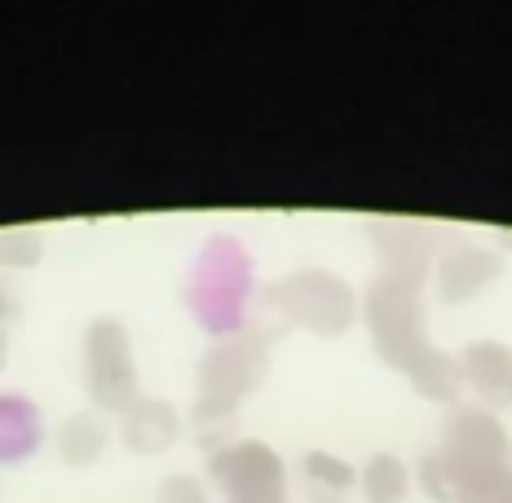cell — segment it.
Segmentation results:
<instances>
[{"label":"cell","instance_id":"6da1fadb","mask_svg":"<svg viewBox=\"0 0 512 503\" xmlns=\"http://www.w3.org/2000/svg\"><path fill=\"white\" fill-rule=\"evenodd\" d=\"M217 481H226L230 503H283V468L270 446L243 442L212 459Z\"/></svg>","mask_w":512,"mask_h":503},{"label":"cell","instance_id":"7a4b0ae2","mask_svg":"<svg viewBox=\"0 0 512 503\" xmlns=\"http://www.w3.org/2000/svg\"><path fill=\"white\" fill-rule=\"evenodd\" d=\"M89 376H93V393H98V402L124 406L128 393H133V367H128V349L120 345V349H115V358H106L102 336L93 331V340H89Z\"/></svg>","mask_w":512,"mask_h":503},{"label":"cell","instance_id":"3957f363","mask_svg":"<svg viewBox=\"0 0 512 503\" xmlns=\"http://www.w3.org/2000/svg\"><path fill=\"white\" fill-rule=\"evenodd\" d=\"M362 486H367L371 503H402L407 499V473H402V464L389 455L371 459L367 473H362Z\"/></svg>","mask_w":512,"mask_h":503},{"label":"cell","instance_id":"277c9868","mask_svg":"<svg viewBox=\"0 0 512 503\" xmlns=\"http://www.w3.org/2000/svg\"><path fill=\"white\" fill-rule=\"evenodd\" d=\"M468 367H473V380L482 384L486 393H495V398H504V393L512 389V380H508V367H512L508 349L477 345L473 353H468Z\"/></svg>","mask_w":512,"mask_h":503},{"label":"cell","instance_id":"5b68a950","mask_svg":"<svg viewBox=\"0 0 512 503\" xmlns=\"http://www.w3.org/2000/svg\"><path fill=\"white\" fill-rule=\"evenodd\" d=\"M309 477L314 481H327L332 490H345L349 481H354V473H349L340 459H332V455H309Z\"/></svg>","mask_w":512,"mask_h":503}]
</instances>
